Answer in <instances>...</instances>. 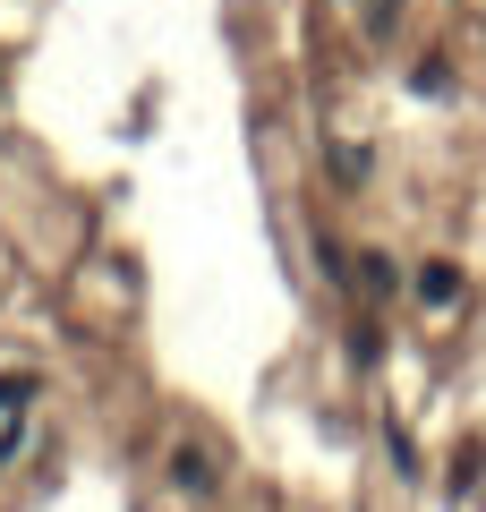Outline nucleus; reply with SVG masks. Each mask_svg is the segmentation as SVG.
Listing matches in <instances>:
<instances>
[{"instance_id": "nucleus-1", "label": "nucleus", "mask_w": 486, "mask_h": 512, "mask_svg": "<svg viewBox=\"0 0 486 512\" xmlns=\"http://www.w3.org/2000/svg\"><path fill=\"white\" fill-rule=\"evenodd\" d=\"M461 299V274L452 265H418V308H452Z\"/></svg>"}, {"instance_id": "nucleus-2", "label": "nucleus", "mask_w": 486, "mask_h": 512, "mask_svg": "<svg viewBox=\"0 0 486 512\" xmlns=\"http://www.w3.org/2000/svg\"><path fill=\"white\" fill-rule=\"evenodd\" d=\"M410 86H418V94H452V60H418Z\"/></svg>"}]
</instances>
